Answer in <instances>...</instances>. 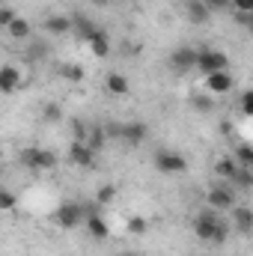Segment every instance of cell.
<instances>
[{
  "mask_svg": "<svg viewBox=\"0 0 253 256\" xmlns=\"http://www.w3.org/2000/svg\"><path fill=\"white\" fill-rule=\"evenodd\" d=\"M194 232L200 242H208V244H224L230 238V224L220 218V212L214 208H206L194 218Z\"/></svg>",
  "mask_w": 253,
  "mask_h": 256,
  "instance_id": "cell-1",
  "label": "cell"
},
{
  "mask_svg": "<svg viewBox=\"0 0 253 256\" xmlns=\"http://www.w3.org/2000/svg\"><path fill=\"white\" fill-rule=\"evenodd\" d=\"M108 128V137H120L126 146H140L146 137H149V126L146 122H110Z\"/></svg>",
  "mask_w": 253,
  "mask_h": 256,
  "instance_id": "cell-2",
  "label": "cell"
},
{
  "mask_svg": "<svg viewBox=\"0 0 253 256\" xmlns=\"http://www.w3.org/2000/svg\"><path fill=\"white\" fill-rule=\"evenodd\" d=\"M18 161H21L27 170L39 173V170H51V167L57 164V155H54L51 149H42V146H27V149H21Z\"/></svg>",
  "mask_w": 253,
  "mask_h": 256,
  "instance_id": "cell-3",
  "label": "cell"
},
{
  "mask_svg": "<svg viewBox=\"0 0 253 256\" xmlns=\"http://www.w3.org/2000/svg\"><path fill=\"white\" fill-rule=\"evenodd\" d=\"M152 164H155V170L164 173V176H179V173L188 170V161H185L179 152H173V149H158V152L152 155Z\"/></svg>",
  "mask_w": 253,
  "mask_h": 256,
  "instance_id": "cell-4",
  "label": "cell"
},
{
  "mask_svg": "<svg viewBox=\"0 0 253 256\" xmlns=\"http://www.w3.org/2000/svg\"><path fill=\"white\" fill-rule=\"evenodd\" d=\"M86 214H90V206L72 200V202H63V206L57 208V224H60L63 230H78V226L86 224Z\"/></svg>",
  "mask_w": 253,
  "mask_h": 256,
  "instance_id": "cell-5",
  "label": "cell"
},
{
  "mask_svg": "<svg viewBox=\"0 0 253 256\" xmlns=\"http://www.w3.org/2000/svg\"><path fill=\"white\" fill-rule=\"evenodd\" d=\"M206 202L214 212H232L236 208V191H232V185H212L208 194H206Z\"/></svg>",
  "mask_w": 253,
  "mask_h": 256,
  "instance_id": "cell-6",
  "label": "cell"
},
{
  "mask_svg": "<svg viewBox=\"0 0 253 256\" xmlns=\"http://www.w3.org/2000/svg\"><path fill=\"white\" fill-rule=\"evenodd\" d=\"M196 60H200V51L190 48V45H182V48H176V51L167 57V66H170L176 74H188L190 68H196Z\"/></svg>",
  "mask_w": 253,
  "mask_h": 256,
  "instance_id": "cell-7",
  "label": "cell"
},
{
  "mask_svg": "<svg viewBox=\"0 0 253 256\" xmlns=\"http://www.w3.org/2000/svg\"><path fill=\"white\" fill-rule=\"evenodd\" d=\"M226 66H230V57H226L224 51H214V48H206V51H200L196 68H200L202 74H214V72H224Z\"/></svg>",
  "mask_w": 253,
  "mask_h": 256,
  "instance_id": "cell-8",
  "label": "cell"
},
{
  "mask_svg": "<svg viewBox=\"0 0 253 256\" xmlns=\"http://www.w3.org/2000/svg\"><path fill=\"white\" fill-rule=\"evenodd\" d=\"M68 161L74 167H96V149L86 140H72L68 146Z\"/></svg>",
  "mask_w": 253,
  "mask_h": 256,
  "instance_id": "cell-9",
  "label": "cell"
},
{
  "mask_svg": "<svg viewBox=\"0 0 253 256\" xmlns=\"http://www.w3.org/2000/svg\"><path fill=\"white\" fill-rule=\"evenodd\" d=\"M206 90L212 96H224L232 90V74L224 68V72H214V74H206Z\"/></svg>",
  "mask_w": 253,
  "mask_h": 256,
  "instance_id": "cell-10",
  "label": "cell"
},
{
  "mask_svg": "<svg viewBox=\"0 0 253 256\" xmlns=\"http://www.w3.org/2000/svg\"><path fill=\"white\" fill-rule=\"evenodd\" d=\"M42 30L48 36H68L72 33V18L68 15H48L42 21Z\"/></svg>",
  "mask_w": 253,
  "mask_h": 256,
  "instance_id": "cell-11",
  "label": "cell"
},
{
  "mask_svg": "<svg viewBox=\"0 0 253 256\" xmlns=\"http://www.w3.org/2000/svg\"><path fill=\"white\" fill-rule=\"evenodd\" d=\"M185 18H188L190 24H206L208 18H212V9L202 3V0H185Z\"/></svg>",
  "mask_w": 253,
  "mask_h": 256,
  "instance_id": "cell-12",
  "label": "cell"
},
{
  "mask_svg": "<svg viewBox=\"0 0 253 256\" xmlns=\"http://www.w3.org/2000/svg\"><path fill=\"white\" fill-rule=\"evenodd\" d=\"M18 86H21V72H18L12 63H6L3 68H0V92L9 96V92H15Z\"/></svg>",
  "mask_w": 253,
  "mask_h": 256,
  "instance_id": "cell-13",
  "label": "cell"
},
{
  "mask_svg": "<svg viewBox=\"0 0 253 256\" xmlns=\"http://www.w3.org/2000/svg\"><path fill=\"white\" fill-rule=\"evenodd\" d=\"M84 226H86V232H90L92 238H108V236H110V226H108V220L98 214V208H92V212L86 214V224H84Z\"/></svg>",
  "mask_w": 253,
  "mask_h": 256,
  "instance_id": "cell-14",
  "label": "cell"
},
{
  "mask_svg": "<svg viewBox=\"0 0 253 256\" xmlns=\"http://www.w3.org/2000/svg\"><path fill=\"white\" fill-rule=\"evenodd\" d=\"M232 226H236L238 232L250 236L253 232V208H248V206H236V208H232Z\"/></svg>",
  "mask_w": 253,
  "mask_h": 256,
  "instance_id": "cell-15",
  "label": "cell"
},
{
  "mask_svg": "<svg viewBox=\"0 0 253 256\" xmlns=\"http://www.w3.org/2000/svg\"><path fill=\"white\" fill-rule=\"evenodd\" d=\"M96 30H98V27H96V24H92L86 15H80V12H74V15H72V33H74L78 39L90 42V36H92Z\"/></svg>",
  "mask_w": 253,
  "mask_h": 256,
  "instance_id": "cell-16",
  "label": "cell"
},
{
  "mask_svg": "<svg viewBox=\"0 0 253 256\" xmlns=\"http://www.w3.org/2000/svg\"><path fill=\"white\" fill-rule=\"evenodd\" d=\"M86 45H90V51H92L96 57H108V54H110V39H108V33H104L102 27L90 36V42H86Z\"/></svg>",
  "mask_w": 253,
  "mask_h": 256,
  "instance_id": "cell-17",
  "label": "cell"
},
{
  "mask_svg": "<svg viewBox=\"0 0 253 256\" xmlns=\"http://www.w3.org/2000/svg\"><path fill=\"white\" fill-rule=\"evenodd\" d=\"M104 86H108V92H114V96H126L128 90H131L128 78L126 74H120V72H110L108 80H104Z\"/></svg>",
  "mask_w": 253,
  "mask_h": 256,
  "instance_id": "cell-18",
  "label": "cell"
},
{
  "mask_svg": "<svg viewBox=\"0 0 253 256\" xmlns=\"http://www.w3.org/2000/svg\"><path fill=\"white\" fill-rule=\"evenodd\" d=\"M6 33H9L12 39H18V42H21V39L27 42V39L33 36V27H30V21H27V18H15V21L6 27Z\"/></svg>",
  "mask_w": 253,
  "mask_h": 256,
  "instance_id": "cell-19",
  "label": "cell"
},
{
  "mask_svg": "<svg viewBox=\"0 0 253 256\" xmlns=\"http://www.w3.org/2000/svg\"><path fill=\"white\" fill-rule=\"evenodd\" d=\"M86 143H90L96 152H102V149H104V143H108V128H104V126H90Z\"/></svg>",
  "mask_w": 253,
  "mask_h": 256,
  "instance_id": "cell-20",
  "label": "cell"
},
{
  "mask_svg": "<svg viewBox=\"0 0 253 256\" xmlns=\"http://www.w3.org/2000/svg\"><path fill=\"white\" fill-rule=\"evenodd\" d=\"M230 185H232V188H253V173H250V167H244V164H238V170L232 173V179H230Z\"/></svg>",
  "mask_w": 253,
  "mask_h": 256,
  "instance_id": "cell-21",
  "label": "cell"
},
{
  "mask_svg": "<svg viewBox=\"0 0 253 256\" xmlns=\"http://www.w3.org/2000/svg\"><path fill=\"white\" fill-rule=\"evenodd\" d=\"M236 170H238V161H236V158H220V161L214 164V176H220V179H226V182L232 179Z\"/></svg>",
  "mask_w": 253,
  "mask_h": 256,
  "instance_id": "cell-22",
  "label": "cell"
},
{
  "mask_svg": "<svg viewBox=\"0 0 253 256\" xmlns=\"http://www.w3.org/2000/svg\"><path fill=\"white\" fill-rule=\"evenodd\" d=\"M42 120H45V122H60V120H63L60 104H57V102H45V104H42Z\"/></svg>",
  "mask_w": 253,
  "mask_h": 256,
  "instance_id": "cell-23",
  "label": "cell"
},
{
  "mask_svg": "<svg viewBox=\"0 0 253 256\" xmlns=\"http://www.w3.org/2000/svg\"><path fill=\"white\" fill-rule=\"evenodd\" d=\"M116 200V185H102L96 191V206H110Z\"/></svg>",
  "mask_w": 253,
  "mask_h": 256,
  "instance_id": "cell-24",
  "label": "cell"
},
{
  "mask_svg": "<svg viewBox=\"0 0 253 256\" xmlns=\"http://www.w3.org/2000/svg\"><path fill=\"white\" fill-rule=\"evenodd\" d=\"M60 74H63L66 80H72V84H80V80H84V68H80L78 63L63 66V68H60Z\"/></svg>",
  "mask_w": 253,
  "mask_h": 256,
  "instance_id": "cell-25",
  "label": "cell"
},
{
  "mask_svg": "<svg viewBox=\"0 0 253 256\" xmlns=\"http://www.w3.org/2000/svg\"><path fill=\"white\" fill-rule=\"evenodd\" d=\"M149 230V224H146V218H140V214H134V218H128V232L131 236H143Z\"/></svg>",
  "mask_w": 253,
  "mask_h": 256,
  "instance_id": "cell-26",
  "label": "cell"
},
{
  "mask_svg": "<svg viewBox=\"0 0 253 256\" xmlns=\"http://www.w3.org/2000/svg\"><path fill=\"white\" fill-rule=\"evenodd\" d=\"M238 110H242L244 116H253V90H244V92L238 96Z\"/></svg>",
  "mask_w": 253,
  "mask_h": 256,
  "instance_id": "cell-27",
  "label": "cell"
},
{
  "mask_svg": "<svg viewBox=\"0 0 253 256\" xmlns=\"http://www.w3.org/2000/svg\"><path fill=\"white\" fill-rule=\"evenodd\" d=\"M190 104H194V110L208 114V110L214 108V98H208V96H194V98H190Z\"/></svg>",
  "mask_w": 253,
  "mask_h": 256,
  "instance_id": "cell-28",
  "label": "cell"
},
{
  "mask_svg": "<svg viewBox=\"0 0 253 256\" xmlns=\"http://www.w3.org/2000/svg\"><path fill=\"white\" fill-rule=\"evenodd\" d=\"M236 161L238 164H244V167H250V161H253V146H238V152H236Z\"/></svg>",
  "mask_w": 253,
  "mask_h": 256,
  "instance_id": "cell-29",
  "label": "cell"
},
{
  "mask_svg": "<svg viewBox=\"0 0 253 256\" xmlns=\"http://www.w3.org/2000/svg\"><path fill=\"white\" fill-rule=\"evenodd\" d=\"M202 3L212 9V15H214V12H230V9H232V0H202Z\"/></svg>",
  "mask_w": 253,
  "mask_h": 256,
  "instance_id": "cell-30",
  "label": "cell"
},
{
  "mask_svg": "<svg viewBox=\"0 0 253 256\" xmlns=\"http://www.w3.org/2000/svg\"><path fill=\"white\" fill-rule=\"evenodd\" d=\"M15 18H18V15H15V9H12V6H3V9H0V27H3V30H6Z\"/></svg>",
  "mask_w": 253,
  "mask_h": 256,
  "instance_id": "cell-31",
  "label": "cell"
},
{
  "mask_svg": "<svg viewBox=\"0 0 253 256\" xmlns=\"http://www.w3.org/2000/svg\"><path fill=\"white\" fill-rule=\"evenodd\" d=\"M15 202H18V196H15L12 191H3V194H0V208H3V212L15 208Z\"/></svg>",
  "mask_w": 253,
  "mask_h": 256,
  "instance_id": "cell-32",
  "label": "cell"
},
{
  "mask_svg": "<svg viewBox=\"0 0 253 256\" xmlns=\"http://www.w3.org/2000/svg\"><path fill=\"white\" fill-rule=\"evenodd\" d=\"M72 131H74V140H86V134H90V126H84L80 120H72Z\"/></svg>",
  "mask_w": 253,
  "mask_h": 256,
  "instance_id": "cell-33",
  "label": "cell"
},
{
  "mask_svg": "<svg viewBox=\"0 0 253 256\" xmlns=\"http://www.w3.org/2000/svg\"><path fill=\"white\" fill-rule=\"evenodd\" d=\"M232 12H253V0H232Z\"/></svg>",
  "mask_w": 253,
  "mask_h": 256,
  "instance_id": "cell-34",
  "label": "cell"
},
{
  "mask_svg": "<svg viewBox=\"0 0 253 256\" xmlns=\"http://www.w3.org/2000/svg\"><path fill=\"white\" fill-rule=\"evenodd\" d=\"M90 3H96V6H108L110 0H90Z\"/></svg>",
  "mask_w": 253,
  "mask_h": 256,
  "instance_id": "cell-35",
  "label": "cell"
},
{
  "mask_svg": "<svg viewBox=\"0 0 253 256\" xmlns=\"http://www.w3.org/2000/svg\"><path fill=\"white\" fill-rule=\"evenodd\" d=\"M120 256H140V254H134V250H126V254H120Z\"/></svg>",
  "mask_w": 253,
  "mask_h": 256,
  "instance_id": "cell-36",
  "label": "cell"
},
{
  "mask_svg": "<svg viewBox=\"0 0 253 256\" xmlns=\"http://www.w3.org/2000/svg\"><path fill=\"white\" fill-rule=\"evenodd\" d=\"M250 173H253V161H250Z\"/></svg>",
  "mask_w": 253,
  "mask_h": 256,
  "instance_id": "cell-37",
  "label": "cell"
},
{
  "mask_svg": "<svg viewBox=\"0 0 253 256\" xmlns=\"http://www.w3.org/2000/svg\"><path fill=\"white\" fill-rule=\"evenodd\" d=\"M120 3H122V0H120Z\"/></svg>",
  "mask_w": 253,
  "mask_h": 256,
  "instance_id": "cell-38",
  "label": "cell"
}]
</instances>
